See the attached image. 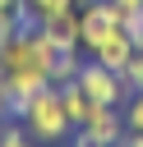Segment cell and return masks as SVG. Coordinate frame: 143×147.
Masks as SVG:
<instances>
[{"mask_svg": "<svg viewBox=\"0 0 143 147\" xmlns=\"http://www.w3.org/2000/svg\"><path fill=\"white\" fill-rule=\"evenodd\" d=\"M9 37H14V32H9V28H5V23H0V46H5V41H9Z\"/></svg>", "mask_w": 143, "mask_h": 147, "instance_id": "cell-18", "label": "cell"}, {"mask_svg": "<svg viewBox=\"0 0 143 147\" xmlns=\"http://www.w3.org/2000/svg\"><path fill=\"white\" fill-rule=\"evenodd\" d=\"M120 23H125V14H120V5H111V0H92L88 9H78V51H97L106 37H115L120 32Z\"/></svg>", "mask_w": 143, "mask_h": 147, "instance_id": "cell-3", "label": "cell"}, {"mask_svg": "<svg viewBox=\"0 0 143 147\" xmlns=\"http://www.w3.org/2000/svg\"><path fill=\"white\" fill-rule=\"evenodd\" d=\"M88 5H92V0H74V9H88Z\"/></svg>", "mask_w": 143, "mask_h": 147, "instance_id": "cell-19", "label": "cell"}, {"mask_svg": "<svg viewBox=\"0 0 143 147\" xmlns=\"http://www.w3.org/2000/svg\"><path fill=\"white\" fill-rule=\"evenodd\" d=\"M78 69H83L78 51H60V55H55V64H51V87H60V83H74V78H78Z\"/></svg>", "mask_w": 143, "mask_h": 147, "instance_id": "cell-10", "label": "cell"}, {"mask_svg": "<svg viewBox=\"0 0 143 147\" xmlns=\"http://www.w3.org/2000/svg\"><path fill=\"white\" fill-rule=\"evenodd\" d=\"M111 5H120V14H129V9H143V0H111Z\"/></svg>", "mask_w": 143, "mask_h": 147, "instance_id": "cell-16", "label": "cell"}, {"mask_svg": "<svg viewBox=\"0 0 143 147\" xmlns=\"http://www.w3.org/2000/svg\"><path fill=\"white\" fill-rule=\"evenodd\" d=\"M55 46L42 37V28L14 32L0 46V74H5V115L23 119L28 96H37L42 87H51V64H55Z\"/></svg>", "mask_w": 143, "mask_h": 147, "instance_id": "cell-1", "label": "cell"}, {"mask_svg": "<svg viewBox=\"0 0 143 147\" xmlns=\"http://www.w3.org/2000/svg\"><path fill=\"white\" fill-rule=\"evenodd\" d=\"M74 83L83 87V96H88L92 106H125V101H129L125 78H120V74H111L106 64H97V60H88V64L78 69V78H74Z\"/></svg>", "mask_w": 143, "mask_h": 147, "instance_id": "cell-4", "label": "cell"}, {"mask_svg": "<svg viewBox=\"0 0 143 147\" xmlns=\"http://www.w3.org/2000/svg\"><path fill=\"white\" fill-rule=\"evenodd\" d=\"M120 78H125V87H129V92H143V51H134V55H129V64H125V74H120Z\"/></svg>", "mask_w": 143, "mask_h": 147, "instance_id": "cell-12", "label": "cell"}, {"mask_svg": "<svg viewBox=\"0 0 143 147\" xmlns=\"http://www.w3.org/2000/svg\"><path fill=\"white\" fill-rule=\"evenodd\" d=\"M55 92H60V106H65V115H69V124L78 129V124L88 119V110H92V101L83 96V87H78V83H60Z\"/></svg>", "mask_w": 143, "mask_h": 147, "instance_id": "cell-8", "label": "cell"}, {"mask_svg": "<svg viewBox=\"0 0 143 147\" xmlns=\"http://www.w3.org/2000/svg\"><path fill=\"white\" fill-rule=\"evenodd\" d=\"M125 129L143 133V92H129V101H125Z\"/></svg>", "mask_w": 143, "mask_h": 147, "instance_id": "cell-13", "label": "cell"}, {"mask_svg": "<svg viewBox=\"0 0 143 147\" xmlns=\"http://www.w3.org/2000/svg\"><path fill=\"white\" fill-rule=\"evenodd\" d=\"M23 129L32 133V142H60L74 133L65 106H60V92L55 87H42L37 96H28V110H23Z\"/></svg>", "mask_w": 143, "mask_h": 147, "instance_id": "cell-2", "label": "cell"}, {"mask_svg": "<svg viewBox=\"0 0 143 147\" xmlns=\"http://www.w3.org/2000/svg\"><path fill=\"white\" fill-rule=\"evenodd\" d=\"M37 28H42V37H46L55 51H78V9H65V14H55V18H42Z\"/></svg>", "mask_w": 143, "mask_h": 147, "instance_id": "cell-6", "label": "cell"}, {"mask_svg": "<svg viewBox=\"0 0 143 147\" xmlns=\"http://www.w3.org/2000/svg\"><path fill=\"white\" fill-rule=\"evenodd\" d=\"M78 133L92 138V142H101V147H115L120 133H125V115H120V106H92L88 119L78 124Z\"/></svg>", "mask_w": 143, "mask_h": 147, "instance_id": "cell-5", "label": "cell"}, {"mask_svg": "<svg viewBox=\"0 0 143 147\" xmlns=\"http://www.w3.org/2000/svg\"><path fill=\"white\" fill-rule=\"evenodd\" d=\"M0 23H5L9 32H28V28H37L28 0H0Z\"/></svg>", "mask_w": 143, "mask_h": 147, "instance_id": "cell-9", "label": "cell"}, {"mask_svg": "<svg viewBox=\"0 0 143 147\" xmlns=\"http://www.w3.org/2000/svg\"><path fill=\"white\" fill-rule=\"evenodd\" d=\"M74 147H101V142H92V138H83V133H78V138H74Z\"/></svg>", "mask_w": 143, "mask_h": 147, "instance_id": "cell-17", "label": "cell"}, {"mask_svg": "<svg viewBox=\"0 0 143 147\" xmlns=\"http://www.w3.org/2000/svg\"><path fill=\"white\" fill-rule=\"evenodd\" d=\"M0 147H32V133L23 124H5L0 129Z\"/></svg>", "mask_w": 143, "mask_h": 147, "instance_id": "cell-15", "label": "cell"}, {"mask_svg": "<svg viewBox=\"0 0 143 147\" xmlns=\"http://www.w3.org/2000/svg\"><path fill=\"white\" fill-rule=\"evenodd\" d=\"M120 28H125V37L134 41V51H143V9H129Z\"/></svg>", "mask_w": 143, "mask_h": 147, "instance_id": "cell-14", "label": "cell"}, {"mask_svg": "<svg viewBox=\"0 0 143 147\" xmlns=\"http://www.w3.org/2000/svg\"><path fill=\"white\" fill-rule=\"evenodd\" d=\"M28 9H32V18L42 23V18H55V14L74 9V0H28Z\"/></svg>", "mask_w": 143, "mask_h": 147, "instance_id": "cell-11", "label": "cell"}, {"mask_svg": "<svg viewBox=\"0 0 143 147\" xmlns=\"http://www.w3.org/2000/svg\"><path fill=\"white\" fill-rule=\"evenodd\" d=\"M129 55H134V41L125 37V28H120L115 37H106V41H101V46L92 51V60H97V64H106L111 74H125V64H129Z\"/></svg>", "mask_w": 143, "mask_h": 147, "instance_id": "cell-7", "label": "cell"}]
</instances>
